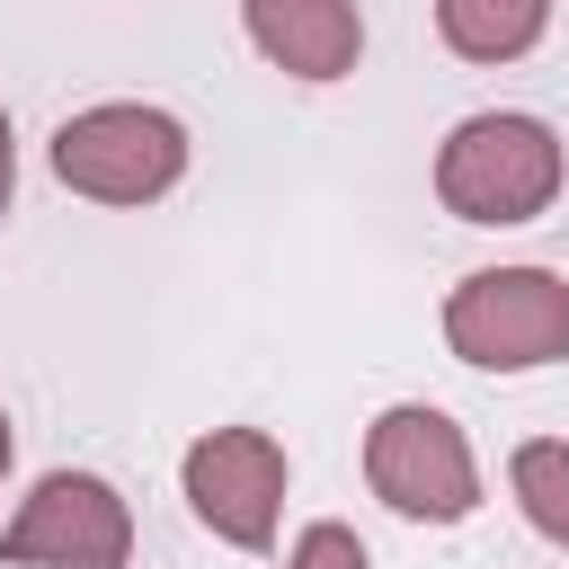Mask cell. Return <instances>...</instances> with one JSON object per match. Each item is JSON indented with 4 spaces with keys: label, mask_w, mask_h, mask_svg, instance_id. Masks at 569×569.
Listing matches in <instances>:
<instances>
[{
    "label": "cell",
    "mask_w": 569,
    "mask_h": 569,
    "mask_svg": "<svg viewBox=\"0 0 569 569\" xmlns=\"http://www.w3.org/2000/svg\"><path fill=\"white\" fill-rule=\"evenodd\" d=\"M569 187V142L525 107H480L436 142V204L471 231L542 222Z\"/></svg>",
    "instance_id": "6da1fadb"
},
{
    "label": "cell",
    "mask_w": 569,
    "mask_h": 569,
    "mask_svg": "<svg viewBox=\"0 0 569 569\" xmlns=\"http://www.w3.org/2000/svg\"><path fill=\"white\" fill-rule=\"evenodd\" d=\"M44 160H53V178L71 196L116 204V213H142V204H160V196L187 187L196 133L169 107H151V98H98V107H80V116L53 124Z\"/></svg>",
    "instance_id": "7a4b0ae2"
},
{
    "label": "cell",
    "mask_w": 569,
    "mask_h": 569,
    "mask_svg": "<svg viewBox=\"0 0 569 569\" xmlns=\"http://www.w3.org/2000/svg\"><path fill=\"white\" fill-rule=\"evenodd\" d=\"M445 347L471 373H542L569 356V276L560 267H471L445 293Z\"/></svg>",
    "instance_id": "3957f363"
},
{
    "label": "cell",
    "mask_w": 569,
    "mask_h": 569,
    "mask_svg": "<svg viewBox=\"0 0 569 569\" xmlns=\"http://www.w3.org/2000/svg\"><path fill=\"white\" fill-rule=\"evenodd\" d=\"M365 489L400 525H462L480 516V453L436 400H391L365 427Z\"/></svg>",
    "instance_id": "277c9868"
},
{
    "label": "cell",
    "mask_w": 569,
    "mask_h": 569,
    "mask_svg": "<svg viewBox=\"0 0 569 569\" xmlns=\"http://www.w3.org/2000/svg\"><path fill=\"white\" fill-rule=\"evenodd\" d=\"M284 489H293V462L267 427H204L178 453V498L222 551H276Z\"/></svg>",
    "instance_id": "5b68a950"
},
{
    "label": "cell",
    "mask_w": 569,
    "mask_h": 569,
    "mask_svg": "<svg viewBox=\"0 0 569 569\" xmlns=\"http://www.w3.org/2000/svg\"><path fill=\"white\" fill-rule=\"evenodd\" d=\"M133 507L107 471H44L0 525V569H124Z\"/></svg>",
    "instance_id": "8992f818"
},
{
    "label": "cell",
    "mask_w": 569,
    "mask_h": 569,
    "mask_svg": "<svg viewBox=\"0 0 569 569\" xmlns=\"http://www.w3.org/2000/svg\"><path fill=\"white\" fill-rule=\"evenodd\" d=\"M240 36L267 71L329 89L365 62V9L356 0H240Z\"/></svg>",
    "instance_id": "52a82bcc"
},
{
    "label": "cell",
    "mask_w": 569,
    "mask_h": 569,
    "mask_svg": "<svg viewBox=\"0 0 569 569\" xmlns=\"http://www.w3.org/2000/svg\"><path fill=\"white\" fill-rule=\"evenodd\" d=\"M436 36L453 62H525L542 36H551V0H436Z\"/></svg>",
    "instance_id": "ba28073f"
},
{
    "label": "cell",
    "mask_w": 569,
    "mask_h": 569,
    "mask_svg": "<svg viewBox=\"0 0 569 569\" xmlns=\"http://www.w3.org/2000/svg\"><path fill=\"white\" fill-rule=\"evenodd\" d=\"M507 498H516V516H525L551 551H569V445H560V436H525V445L507 453Z\"/></svg>",
    "instance_id": "9c48e42d"
},
{
    "label": "cell",
    "mask_w": 569,
    "mask_h": 569,
    "mask_svg": "<svg viewBox=\"0 0 569 569\" xmlns=\"http://www.w3.org/2000/svg\"><path fill=\"white\" fill-rule=\"evenodd\" d=\"M276 569H373V551L356 542V525H338V516H311L293 542H284V560Z\"/></svg>",
    "instance_id": "30bf717a"
},
{
    "label": "cell",
    "mask_w": 569,
    "mask_h": 569,
    "mask_svg": "<svg viewBox=\"0 0 569 569\" xmlns=\"http://www.w3.org/2000/svg\"><path fill=\"white\" fill-rule=\"evenodd\" d=\"M18 213V124H9V107H0V222Z\"/></svg>",
    "instance_id": "8fae6325"
},
{
    "label": "cell",
    "mask_w": 569,
    "mask_h": 569,
    "mask_svg": "<svg viewBox=\"0 0 569 569\" xmlns=\"http://www.w3.org/2000/svg\"><path fill=\"white\" fill-rule=\"evenodd\" d=\"M9 462H18V427H9V409H0V480H9Z\"/></svg>",
    "instance_id": "7c38bea8"
}]
</instances>
